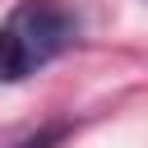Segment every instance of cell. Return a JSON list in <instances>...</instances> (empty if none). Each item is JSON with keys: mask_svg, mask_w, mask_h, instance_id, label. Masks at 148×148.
I'll list each match as a JSON object with an SVG mask.
<instances>
[{"mask_svg": "<svg viewBox=\"0 0 148 148\" xmlns=\"http://www.w3.org/2000/svg\"><path fill=\"white\" fill-rule=\"evenodd\" d=\"M83 32V14L69 0H18L0 18V83H23L60 60Z\"/></svg>", "mask_w": 148, "mask_h": 148, "instance_id": "6da1fadb", "label": "cell"}]
</instances>
